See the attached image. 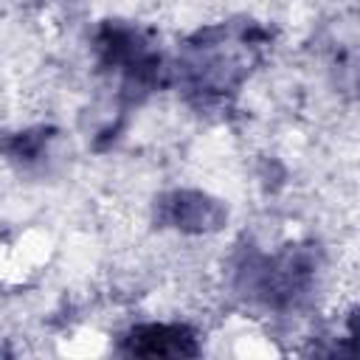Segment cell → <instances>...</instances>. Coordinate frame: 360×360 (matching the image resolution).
I'll return each mask as SVG.
<instances>
[{"instance_id": "cell-1", "label": "cell", "mask_w": 360, "mask_h": 360, "mask_svg": "<svg viewBox=\"0 0 360 360\" xmlns=\"http://www.w3.org/2000/svg\"><path fill=\"white\" fill-rule=\"evenodd\" d=\"M129 352L143 357H177V354H194V338L186 326H141L129 335Z\"/></svg>"}]
</instances>
